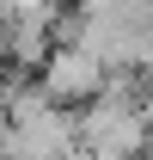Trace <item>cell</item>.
<instances>
[{"label": "cell", "instance_id": "cell-1", "mask_svg": "<svg viewBox=\"0 0 153 160\" xmlns=\"http://www.w3.org/2000/svg\"><path fill=\"white\" fill-rule=\"evenodd\" d=\"M92 80H98L92 56H61L55 68H49V86H55V92H86Z\"/></svg>", "mask_w": 153, "mask_h": 160}]
</instances>
